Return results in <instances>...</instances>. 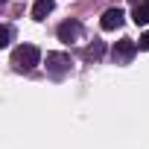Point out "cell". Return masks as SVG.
I'll return each instance as SVG.
<instances>
[{"mask_svg":"<svg viewBox=\"0 0 149 149\" xmlns=\"http://www.w3.org/2000/svg\"><path fill=\"white\" fill-rule=\"evenodd\" d=\"M38 61H41V53H38L35 44H21V47H15V53H12V64H15L18 70H32Z\"/></svg>","mask_w":149,"mask_h":149,"instance_id":"6da1fadb","label":"cell"},{"mask_svg":"<svg viewBox=\"0 0 149 149\" xmlns=\"http://www.w3.org/2000/svg\"><path fill=\"white\" fill-rule=\"evenodd\" d=\"M73 61L67 53H47V70L53 73V76H64V73H70Z\"/></svg>","mask_w":149,"mask_h":149,"instance_id":"7a4b0ae2","label":"cell"},{"mask_svg":"<svg viewBox=\"0 0 149 149\" xmlns=\"http://www.w3.org/2000/svg\"><path fill=\"white\" fill-rule=\"evenodd\" d=\"M82 38V24L79 21H64L61 26H58V41H64V44H73V41H79Z\"/></svg>","mask_w":149,"mask_h":149,"instance_id":"3957f363","label":"cell"},{"mask_svg":"<svg viewBox=\"0 0 149 149\" xmlns=\"http://www.w3.org/2000/svg\"><path fill=\"white\" fill-rule=\"evenodd\" d=\"M137 53V44L132 41V38H123V41H117L114 44V61L117 64H126V61H132V56Z\"/></svg>","mask_w":149,"mask_h":149,"instance_id":"277c9868","label":"cell"},{"mask_svg":"<svg viewBox=\"0 0 149 149\" xmlns=\"http://www.w3.org/2000/svg\"><path fill=\"white\" fill-rule=\"evenodd\" d=\"M123 18H126V15H123V9H120V6H114V9H108V12L102 15L100 26H102L105 32H111V29H117V26L123 24Z\"/></svg>","mask_w":149,"mask_h":149,"instance_id":"5b68a950","label":"cell"},{"mask_svg":"<svg viewBox=\"0 0 149 149\" xmlns=\"http://www.w3.org/2000/svg\"><path fill=\"white\" fill-rule=\"evenodd\" d=\"M132 18H134V24H137V26L149 24V0H140V3H134V12H132Z\"/></svg>","mask_w":149,"mask_h":149,"instance_id":"8992f818","label":"cell"},{"mask_svg":"<svg viewBox=\"0 0 149 149\" xmlns=\"http://www.w3.org/2000/svg\"><path fill=\"white\" fill-rule=\"evenodd\" d=\"M53 6H56L53 0H38V3L32 6V18H35V21H44V18L53 12Z\"/></svg>","mask_w":149,"mask_h":149,"instance_id":"52a82bcc","label":"cell"},{"mask_svg":"<svg viewBox=\"0 0 149 149\" xmlns=\"http://www.w3.org/2000/svg\"><path fill=\"white\" fill-rule=\"evenodd\" d=\"M102 53H105V44H102V41H94V44H88V47H85V58H88V61L102 58Z\"/></svg>","mask_w":149,"mask_h":149,"instance_id":"ba28073f","label":"cell"},{"mask_svg":"<svg viewBox=\"0 0 149 149\" xmlns=\"http://www.w3.org/2000/svg\"><path fill=\"white\" fill-rule=\"evenodd\" d=\"M9 41H12V29L3 26V29H0V47H9Z\"/></svg>","mask_w":149,"mask_h":149,"instance_id":"9c48e42d","label":"cell"},{"mask_svg":"<svg viewBox=\"0 0 149 149\" xmlns=\"http://www.w3.org/2000/svg\"><path fill=\"white\" fill-rule=\"evenodd\" d=\"M137 47H140V50H149V29H146V32L140 35V41H137Z\"/></svg>","mask_w":149,"mask_h":149,"instance_id":"30bf717a","label":"cell"}]
</instances>
